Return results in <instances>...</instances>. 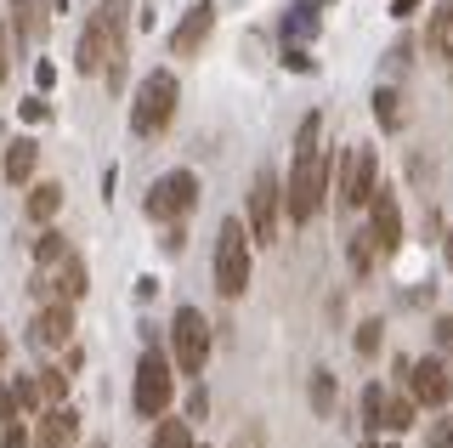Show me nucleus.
I'll return each mask as SVG.
<instances>
[{"mask_svg": "<svg viewBox=\"0 0 453 448\" xmlns=\"http://www.w3.org/2000/svg\"><path fill=\"white\" fill-rule=\"evenodd\" d=\"M318 136H323V120H318V114H306V120H301V131H295L289 182H283V216H289L295 228L318 221L323 193H329V182H334V159L318 148Z\"/></svg>", "mask_w": 453, "mask_h": 448, "instance_id": "1", "label": "nucleus"}, {"mask_svg": "<svg viewBox=\"0 0 453 448\" xmlns=\"http://www.w3.org/2000/svg\"><path fill=\"white\" fill-rule=\"evenodd\" d=\"M250 273H255V233L244 216H226L216 228V296L238 301L250 290Z\"/></svg>", "mask_w": 453, "mask_h": 448, "instance_id": "2", "label": "nucleus"}, {"mask_svg": "<svg viewBox=\"0 0 453 448\" xmlns=\"http://www.w3.org/2000/svg\"><path fill=\"white\" fill-rule=\"evenodd\" d=\"M176 103H181V86L170 68H153V74H142V86L131 97V131L148 143V136H165L170 120H176Z\"/></svg>", "mask_w": 453, "mask_h": 448, "instance_id": "3", "label": "nucleus"}, {"mask_svg": "<svg viewBox=\"0 0 453 448\" xmlns=\"http://www.w3.org/2000/svg\"><path fill=\"white\" fill-rule=\"evenodd\" d=\"M176 358H165L159 346H148V352L136 358V381H131V409L142 420H165L170 398H176Z\"/></svg>", "mask_w": 453, "mask_h": 448, "instance_id": "4", "label": "nucleus"}, {"mask_svg": "<svg viewBox=\"0 0 453 448\" xmlns=\"http://www.w3.org/2000/svg\"><path fill=\"white\" fill-rule=\"evenodd\" d=\"M334 193H340V210H368L380 193V153L368 143H351L346 159L334 171Z\"/></svg>", "mask_w": 453, "mask_h": 448, "instance_id": "5", "label": "nucleus"}, {"mask_svg": "<svg viewBox=\"0 0 453 448\" xmlns=\"http://www.w3.org/2000/svg\"><path fill=\"white\" fill-rule=\"evenodd\" d=\"M198 193H204V188H198V171H165V176H153L148 199H142V216L176 228V221L198 205Z\"/></svg>", "mask_w": 453, "mask_h": 448, "instance_id": "6", "label": "nucleus"}, {"mask_svg": "<svg viewBox=\"0 0 453 448\" xmlns=\"http://www.w3.org/2000/svg\"><path fill=\"white\" fill-rule=\"evenodd\" d=\"M170 358H176V369L181 375H204V363H210V318L198 313V306H181L176 318H170Z\"/></svg>", "mask_w": 453, "mask_h": 448, "instance_id": "7", "label": "nucleus"}, {"mask_svg": "<svg viewBox=\"0 0 453 448\" xmlns=\"http://www.w3.org/2000/svg\"><path fill=\"white\" fill-rule=\"evenodd\" d=\"M250 233H255V244H278V233H283V176L273 165H261L250 182Z\"/></svg>", "mask_w": 453, "mask_h": 448, "instance_id": "8", "label": "nucleus"}, {"mask_svg": "<svg viewBox=\"0 0 453 448\" xmlns=\"http://www.w3.org/2000/svg\"><path fill=\"white\" fill-rule=\"evenodd\" d=\"M28 335H35V346H46V352H68V346H74V301H40Z\"/></svg>", "mask_w": 453, "mask_h": 448, "instance_id": "9", "label": "nucleus"}, {"mask_svg": "<svg viewBox=\"0 0 453 448\" xmlns=\"http://www.w3.org/2000/svg\"><path fill=\"white\" fill-rule=\"evenodd\" d=\"M408 391L419 398V409H442V403L453 398V369L442 358H419L408 363Z\"/></svg>", "mask_w": 453, "mask_h": 448, "instance_id": "10", "label": "nucleus"}, {"mask_svg": "<svg viewBox=\"0 0 453 448\" xmlns=\"http://www.w3.org/2000/svg\"><path fill=\"white\" fill-rule=\"evenodd\" d=\"M74 443H80V409H68V403L40 409V420H35V448H74Z\"/></svg>", "mask_w": 453, "mask_h": 448, "instance_id": "11", "label": "nucleus"}, {"mask_svg": "<svg viewBox=\"0 0 453 448\" xmlns=\"http://www.w3.org/2000/svg\"><path fill=\"white\" fill-rule=\"evenodd\" d=\"M210 29H216V0H198V6H188V18L176 23L170 51H176V58H198V46L210 40Z\"/></svg>", "mask_w": 453, "mask_h": 448, "instance_id": "12", "label": "nucleus"}, {"mask_svg": "<svg viewBox=\"0 0 453 448\" xmlns=\"http://www.w3.org/2000/svg\"><path fill=\"white\" fill-rule=\"evenodd\" d=\"M368 233L380 239V250H386V256H396V250H403V210H396L391 188H380L374 205H368Z\"/></svg>", "mask_w": 453, "mask_h": 448, "instance_id": "13", "label": "nucleus"}, {"mask_svg": "<svg viewBox=\"0 0 453 448\" xmlns=\"http://www.w3.org/2000/svg\"><path fill=\"white\" fill-rule=\"evenodd\" d=\"M425 58H436L442 68L453 63V0H436L425 18Z\"/></svg>", "mask_w": 453, "mask_h": 448, "instance_id": "14", "label": "nucleus"}, {"mask_svg": "<svg viewBox=\"0 0 453 448\" xmlns=\"http://www.w3.org/2000/svg\"><path fill=\"white\" fill-rule=\"evenodd\" d=\"M35 165H40V143H35V136H12V143L0 148V176H6L12 188H23V182L35 176Z\"/></svg>", "mask_w": 453, "mask_h": 448, "instance_id": "15", "label": "nucleus"}, {"mask_svg": "<svg viewBox=\"0 0 453 448\" xmlns=\"http://www.w3.org/2000/svg\"><path fill=\"white\" fill-rule=\"evenodd\" d=\"M6 6H12V29H18V40H46V29H51L46 12H57L51 0H6Z\"/></svg>", "mask_w": 453, "mask_h": 448, "instance_id": "16", "label": "nucleus"}, {"mask_svg": "<svg viewBox=\"0 0 453 448\" xmlns=\"http://www.w3.org/2000/svg\"><path fill=\"white\" fill-rule=\"evenodd\" d=\"M63 182H35V188H28V199H23V216L35 221V228H51L57 221V210H63Z\"/></svg>", "mask_w": 453, "mask_h": 448, "instance_id": "17", "label": "nucleus"}, {"mask_svg": "<svg viewBox=\"0 0 453 448\" xmlns=\"http://www.w3.org/2000/svg\"><path fill=\"white\" fill-rule=\"evenodd\" d=\"M85 290H91V273H85L80 256H68V261L51 267V296L57 301H85Z\"/></svg>", "mask_w": 453, "mask_h": 448, "instance_id": "18", "label": "nucleus"}, {"mask_svg": "<svg viewBox=\"0 0 453 448\" xmlns=\"http://www.w3.org/2000/svg\"><path fill=\"white\" fill-rule=\"evenodd\" d=\"M28 256H35V267H40V273H51L57 261H68L74 250H68L63 228H40V233H35V244H28Z\"/></svg>", "mask_w": 453, "mask_h": 448, "instance_id": "19", "label": "nucleus"}, {"mask_svg": "<svg viewBox=\"0 0 453 448\" xmlns=\"http://www.w3.org/2000/svg\"><path fill=\"white\" fill-rule=\"evenodd\" d=\"M386 414H391V391L380 386V381H368L363 386V431H368V437L386 431Z\"/></svg>", "mask_w": 453, "mask_h": 448, "instance_id": "20", "label": "nucleus"}, {"mask_svg": "<svg viewBox=\"0 0 453 448\" xmlns=\"http://www.w3.org/2000/svg\"><path fill=\"white\" fill-rule=\"evenodd\" d=\"M334 403H340L334 369H311V414H318V420H334Z\"/></svg>", "mask_w": 453, "mask_h": 448, "instance_id": "21", "label": "nucleus"}, {"mask_svg": "<svg viewBox=\"0 0 453 448\" xmlns=\"http://www.w3.org/2000/svg\"><path fill=\"white\" fill-rule=\"evenodd\" d=\"M374 120H380V131H403V125H408V108H403V91H391V86H380V91H374Z\"/></svg>", "mask_w": 453, "mask_h": 448, "instance_id": "22", "label": "nucleus"}, {"mask_svg": "<svg viewBox=\"0 0 453 448\" xmlns=\"http://www.w3.org/2000/svg\"><path fill=\"white\" fill-rule=\"evenodd\" d=\"M419 426V398L408 391V398H396L391 391V414H386V437H403V431Z\"/></svg>", "mask_w": 453, "mask_h": 448, "instance_id": "23", "label": "nucleus"}, {"mask_svg": "<svg viewBox=\"0 0 453 448\" xmlns=\"http://www.w3.org/2000/svg\"><path fill=\"white\" fill-rule=\"evenodd\" d=\"M346 256H351V273H374V261L386 256V250H380V239L363 228V233H351V250H346Z\"/></svg>", "mask_w": 453, "mask_h": 448, "instance_id": "24", "label": "nucleus"}, {"mask_svg": "<svg viewBox=\"0 0 453 448\" xmlns=\"http://www.w3.org/2000/svg\"><path fill=\"white\" fill-rule=\"evenodd\" d=\"M153 448H198L193 420H159V426H153Z\"/></svg>", "mask_w": 453, "mask_h": 448, "instance_id": "25", "label": "nucleus"}, {"mask_svg": "<svg viewBox=\"0 0 453 448\" xmlns=\"http://www.w3.org/2000/svg\"><path fill=\"white\" fill-rule=\"evenodd\" d=\"M351 346H357V358H380V346H386V329H380V318H363L357 335H351Z\"/></svg>", "mask_w": 453, "mask_h": 448, "instance_id": "26", "label": "nucleus"}, {"mask_svg": "<svg viewBox=\"0 0 453 448\" xmlns=\"http://www.w3.org/2000/svg\"><path fill=\"white\" fill-rule=\"evenodd\" d=\"M40 386H46V403H68V375L63 369H35Z\"/></svg>", "mask_w": 453, "mask_h": 448, "instance_id": "27", "label": "nucleus"}, {"mask_svg": "<svg viewBox=\"0 0 453 448\" xmlns=\"http://www.w3.org/2000/svg\"><path fill=\"white\" fill-rule=\"evenodd\" d=\"M0 448H35V437H28V426H23V414L0 426Z\"/></svg>", "mask_w": 453, "mask_h": 448, "instance_id": "28", "label": "nucleus"}, {"mask_svg": "<svg viewBox=\"0 0 453 448\" xmlns=\"http://www.w3.org/2000/svg\"><path fill=\"white\" fill-rule=\"evenodd\" d=\"M425 448H453V426H448V420H425Z\"/></svg>", "mask_w": 453, "mask_h": 448, "instance_id": "29", "label": "nucleus"}, {"mask_svg": "<svg viewBox=\"0 0 453 448\" xmlns=\"http://www.w3.org/2000/svg\"><path fill=\"white\" fill-rule=\"evenodd\" d=\"M210 409V398H204V386H193V398H188V420H204Z\"/></svg>", "mask_w": 453, "mask_h": 448, "instance_id": "30", "label": "nucleus"}, {"mask_svg": "<svg viewBox=\"0 0 453 448\" xmlns=\"http://www.w3.org/2000/svg\"><path fill=\"white\" fill-rule=\"evenodd\" d=\"M431 335H436V346H453V318H436Z\"/></svg>", "mask_w": 453, "mask_h": 448, "instance_id": "31", "label": "nucleus"}, {"mask_svg": "<svg viewBox=\"0 0 453 448\" xmlns=\"http://www.w3.org/2000/svg\"><path fill=\"white\" fill-rule=\"evenodd\" d=\"M6 68H12V46H6V23H0V86H6Z\"/></svg>", "mask_w": 453, "mask_h": 448, "instance_id": "32", "label": "nucleus"}, {"mask_svg": "<svg viewBox=\"0 0 453 448\" xmlns=\"http://www.w3.org/2000/svg\"><path fill=\"white\" fill-rule=\"evenodd\" d=\"M414 12H419V0H391V18H396V23L414 18Z\"/></svg>", "mask_w": 453, "mask_h": 448, "instance_id": "33", "label": "nucleus"}, {"mask_svg": "<svg viewBox=\"0 0 453 448\" xmlns=\"http://www.w3.org/2000/svg\"><path fill=\"white\" fill-rule=\"evenodd\" d=\"M6 352H12V341H6V324H0V363H6Z\"/></svg>", "mask_w": 453, "mask_h": 448, "instance_id": "34", "label": "nucleus"}, {"mask_svg": "<svg viewBox=\"0 0 453 448\" xmlns=\"http://www.w3.org/2000/svg\"><path fill=\"white\" fill-rule=\"evenodd\" d=\"M442 256H448V267H453V228H448V239H442Z\"/></svg>", "mask_w": 453, "mask_h": 448, "instance_id": "35", "label": "nucleus"}, {"mask_svg": "<svg viewBox=\"0 0 453 448\" xmlns=\"http://www.w3.org/2000/svg\"><path fill=\"white\" fill-rule=\"evenodd\" d=\"M363 448H380V437H368V443H363Z\"/></svg>", "mask_w": 453, "mask_h": 448, "instance_id": "36", "label": "nucleus"}]
</instances>
